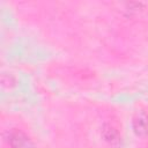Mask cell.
<instances>
[{
    "label": "cell",
    "mask_w": 148,
    "mask_h": 148,
    "mask_svg": "<svg viewBox=\"0 0 148 148\" xmlns=\"http://www.w3.org/2000/svg\"><path fill=\"white\" fill-rule=\"evenodd\" d=\"M6 142L10 148H35L31 138L18 128L9 130L5 135Z\"/></svg>",
    "instance_id": "obj_1"
},
{
    "label": "cell",
    "mask_w": 148,
    "mask_h": 148,
    "mask_svg": "<svg viewBox=\"0 0 148 148\" xmlns=\"http://www.w3.org/2000/svg\"><path fill=\"white\" fill-rule=\"evenodd\" d=\"M101 136L102 139L112 148H120L123 146V136L118 128L110 124L105 123L101 127Z\"/></svg>",
    "instance_id": "obj_2"
},
{
    "label": "cell",
    "mask_w": 148,
    "mask_h": 148,
    "mask_svg": "<svg viewBox=\"0 0 148 148\" xmlns=\"http://www.w3.org/2000/svg\"><path fill=\"white\" fill-rule=\"evenodd\" d=\"M132 128L136 136L148 138V113L138 111L132 119Z\"/></svg>",
    "instance_id": "obj_3"
},
{
    "label": "cell",
    "mask_w": 148,
    "mask_h": 148,
    "mask_svg": "<svg viewBox=\"0 0 148 148\" xmlns=\"http://www.w3.org/2000/svg\"><path fill=\"white\" fill-rule=\"evenodd\" d=\"M120 7H121L120 10L128 16L140 14L143 10L142 2H123V3H120Z\"/></svg>",
    "instance_id": "obj_4"
}]
</instances>
